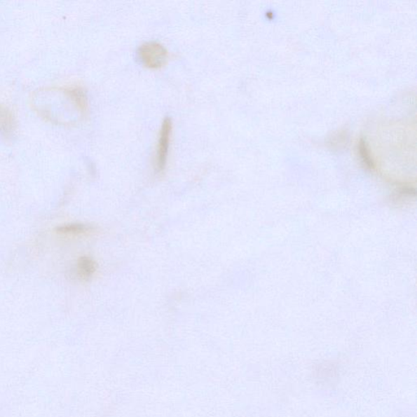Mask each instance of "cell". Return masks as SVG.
Wrapping results in <instances>:
<instances>
[{"label":"cell","mask_w":417,"mask_h":417,"mask_svg":"<svg viewBox=\"0 0 417 417\" xmlns=\"http://www.w3.org/2000/svg\"><path fill=\"white\" fill-rule=\"evenodd\" d=\"M138 57L144 67L159 69L167 63L168 52L162 43L149 41L139 48Z\"/></svg>","instance_id":"obj_1"},{"label":"cell","mask_w":417,"mask_h":417,"mask_svg":"<svg viewBox=\"0 0 417 417\" xmlns=\"http://www.w3.org/2000/svg\"><path fill=\"white\" fill-rule=\"evenodd\" d=\"M172 133V120L169 118H165L159 132L157 149H156L155 168L158 173L164 172L167 165Z\"/></svg>","instance_id":"obj_2"},{"label":"cell","mask_w":417,"mask_h":417,"mask_svg":"<svg viewBox=\"0 0 417 417\" xmlns=\"http://www.w3.org/2000/svg\"><path fill=\"white\" fill-rule=\"evenodd\" d=\"M97 270L95 261L88 256H83L78 260L75 266V275L80 280L88 281L93 278Z\"/></svg>","instance_id":"obj_3"},{"label":"cell","mask_w":417,"mask_h":417,"mask_svg":"<svg viewBox=\"0 0 417 417\" xmlns=\"http://www.w3.org/2000/svg\"><path fill=\"white\" fill-rule=\"evenodd\" d=\"M16 120L11 110L4 104H0V133L5 138H11L16 130Z\"/></svg>","instance_id":"obj_4"},{"label":"cell","mask_w":417,"mask_h":417,"mask_svg":"<svg viewBox=\"0 0 417 417\" xmlns=\"http://www.w3.org/2000/svg\"><path fill=\"white\" fill-rule=\"evenodd\" d=\"M95 228L92 225L85 224H67L56 229V233L65 237H80L94 233Z\"/></svg>","instance_id":"obj_5"}]
</instances>
